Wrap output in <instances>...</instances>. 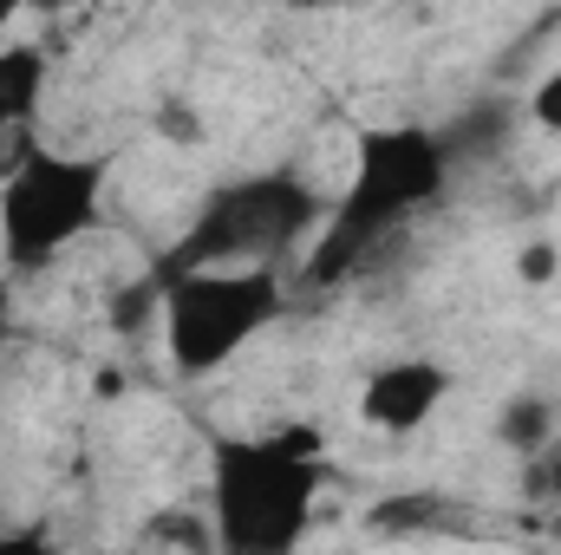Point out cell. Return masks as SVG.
I'll use <instances>...</instances> for the list:
<instances>
[{
    "mask_svg": "<svg viewBox=\"0 0 561 555\" xmlns=\"http://www.w3.org/2000/svg\"><path fill=\"white\" fill-rule=\"evenodd\" d=\"M163 307V360L183 380H209L229 360H242L287 307V281L275 262H190V269H157Z\"/></svg>",
    "mask_w": 561,
    "mask_h": 555,
    "instance_id": "obj_3",
    "label": "cell"
},
{
    "mask_svg": "<svg viewBox=\"0 0 561 555\" xmlns=\"http://www.w3.org/2000/svg\"><path fill=\"white\" fill-rule=\"evenodd\" d=\"M450 183V144L424 125H379L359 132L346 190L320 216V242L307 256V281L333 287L346 281L386 236H399L424 203H437Z\"/></svg>",
    "mask_w": 561,
    "mask_h": 555,
    "instance_id": "obj_1",
    "label": "cell"
},
{
    "mask_svg": "<svg viewBox=\"0 0 561 555\" xmlns=\"http://www.w3.org/2000/svg\"><path fill=\"white\" fill-rule=\"evenodd\" d=\"M157 132H163L170 144H203V118H196L183 99H170V105L157 112Z\"/></svg>",
    "mask_w": 561,
    "mask_h": 555,
    "instance_id": "obj_14",
    "label": "cell"
},
{
    "mask_svg": "<svg viewBox=\"0 0 561 555\" xmlns=\"http://www.w3.org/2000/svg\"><path fill=\"white\" fill-rule=\"evenodd\" d=\"M320 216H327V196H313L294 170L222 183L196 209L183 242L163 256V269H190V262H275L294 242L320 236Z\"/></svg>",
    "mask_w": 561,
    "mask_h": 555,
    "instance_id": "obj_5",
    "label": "cell"
},
{
    "mask_svg": "<svg viewBox=\"0 0 561 555\" xmlns=\"http://www.w3.org/2000/svg\"><path fill=\"white\" fill-rule=\"evenodd\" d=\"M419 523H437V497H392L373 510V530L399 536V530H419Z\"/></svg>",
    "mask_w": 561,
    "mask_h": 555,
    "instance_id": "obj_11",
    "label": "cell"
},
{
    "mask_svg": "<svg viewBox=\"0 0 561 555\" xmlns=\"http://www.w3.org/2000/svg\"><path fill=\"white\" fill-rule=\"evenodd\" d=\"M529 118H536L542 132H556V138H561V66L536 79V92H529Z\"/></svg>",
    "mask_w": 561,
    "mask_h": 555,
    "instance_id": "obj_13",
    "label": "cell"
},
{
    "mask_svg": "<svg viewBox=\"0 0 561 555\" xmlns=\"http://www.w3.org/2000/svg\"><path fill=\"white\" fill-rule=\"evenodd\" d=\"M157 307H163V281H131V287H118V294H112L105 320H112L118 333H138L144 320H157Z\"/></svg>",
    "mask_w": 561,
    "mask_h": 555,
    "instance_id": "obj_10",
    "label": "cell"
},
{
    "mask_svg": "<svg viewBox=\"0 0 561 555\" xmlns=\"http://www.w3.org/2000/svg\"><path fill=\"white\" fill-rule=\"evenodd\" d=\"M105 150H53L39 144L13 177H0V262L7 275L53 269L72 242H85L105 223Z\"/></svg>",
    "mask_w": 561,
    "mask_h": 555,
    "instance_id": "obj_4",
    "label": "cell"
},
{
    "mask_svg": "<svg viewBox=\"0 0 561 555\" xmlns=\"http://www.w3.org/2000/svg\"><path fill=\"white\" fill-rule=\"evenodd\" d=\"M561 275V242H523V256H516V281L523 287H549V281Z\"/></svg>",
    "mask_w": 561,
    "mask_h": 555,
    "instance_id": "obj_12",
    "label": "cell"
},
{
    "mask_svg": "<svg viewBox=\"0 0 561 555\" xmlns=\"http://www.w3.org/2000/svg\"><path fill=\"white\" fill-rule=\"evenodd\" d=\"M333 484L313 424H280L262 438H222L209 464V523L216 550L280 555L313 530L320 490Z\"/></svg>",
    "mask_w": 561,
    "mask_h": 555,
    "instance_id": "obj_2",
    "label": "cell"
},
{
    "mask_svg": "<svg viewBox=\"0 0 561 555\" xmlns=\"http://www.w3.org/2000/svg\"><path fill=\"white\" fill-rule=\"evenodd\" d=\"M46 86H53L46 46H33V39H0V132H7V125H39Z\"/></svg>",
    "mask_w": 561,
    "mask_h": 555,
    "instance_id": "obj_7",
    "label": "cell"
},
{
    "mask_svg": "<svg viewBox=\"0 0 561 555\" xmlns=\"http://www.w3.org/2000/svg\"><path fill=\"white\" fill-rule=\"evenodd\" d=\"M444 399H450V366L431 353H405V360L373 366V380L359 386V418L386 438H412L437 418Z\"/></svg>",
    "mask_w": 561,
    "mask_h": 555,
    "instance_id": "obj_6",
    "label": "cell"
},
{
    "mask_svg": "<svg viewBox=\"0 0 561 555\" xmlns=\"http://www.w3.org/2000/svg\"><path fill=\"white\" fill-rule=\"evenodd\" d=\"M144 543H183V550H216V523H209V503L203 510H157L144 523Z\"/></svg>",
    "mask_w": 561,
    "mask_h": 555,
    "instance_id": "obj_9",
    "label": "cell"
},
{
    "mask_svg": "<svg viewBox=\"0 0 561 555\" xmlns=\"http://www.w3.org/2000/svg\"><path fill=\"white\" fill-rule=\"evenodd\" d=\"M20 7H26V0H0V39H7V26L20 20Z\"/></svg>",
    "mask_w": 561,
    "mask_h": 555,
    "instance_id": "obj_15",
    "label": "cell"
},
{
    "mask_svg": "<svg viewBox=\"0 0 561 555\" xmlns=\"http://www.w3.org/2000/svg\"><path fill=\"white\" fill-rule=\"evenodd\" d=\"M496 438H503L516 457H529V451L556 444V412H549V399H536V393H516V399L496 412Z\"/></svg>",
    "mask_w": 561,
    "mask_h": 555,
    "instance_id": "obj_8",
    "label": "cell"
},
{
    "mask_svg": "<svg viewBox=\"0 0 561 555\" xmlns=\"http://www.w3.org/2000/svg\"><path fill=\"white\" fill-rule=\"evenodd\" d=\"M46 7H59V0H46Z\"/></svg>",
    "mask_w": 561,
    "mask_h": 555,
    "instance_id": "obj_17",
    "label": "cell"
},
{
    "mask_svg": "<svg viewBox=\"0 0 561 555\" xmlns=\"http://www.w3.org/2000/svg\"><path fill=\"white\" fill-rule=\"evenodd\" d=\"M0 333H7V294H0Z\"/></svg>",
    "mask_w": 561,
    "mask_h": 555,
    "instance_id": "obj_16",
    "label": "cell"
}]
</instances>
